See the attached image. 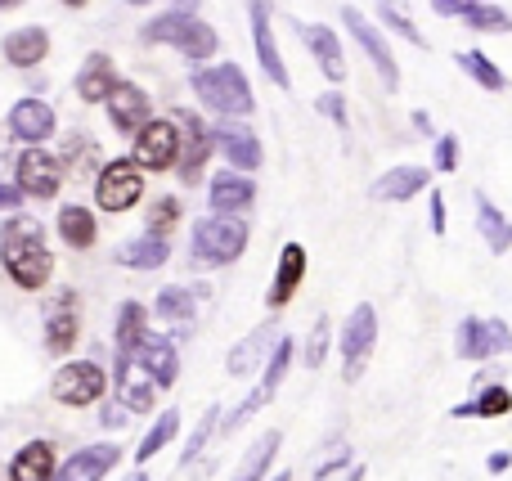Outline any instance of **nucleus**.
<instances>
[{
	"instance_id": "obj_3",
	"label": "nucleus",
	"mask_w": 512,
	"mask_h": 481,
	"mask_svg": "<svg viewBox=\"0 0 512 481\" xmlns=\"http://www.w3.org/2000/svg\"><path fill=\"white\" fill-rule=\"evenodd\" d=\"M140 41L144 45H171V50H180L189 63H207L216 50H221V36H216L212 23H203L198 14H180V9H167V14L149 18V23L140 27Z\"/></svg>"
},
{
	"instance_id": "obj_41",
	"label": "nucleus",
	"mask_w": 512,
	"mask_h": 481,
	"mask_svg": "<svg viewBox=\"0 0 512 481\" xmlns=\"http://www.w3.org/2000/svg\"><path fill=\"white\" fill-rule=\"evenodd\" d=\"M328 347H333V320H328V315H315V324H310V333H306V347H301V360H306V369L324 365Z\"/></svg>"
},
{
	"instance_id": "obj_8",
	"label": "nucleus",
	"mask_w": 512,
	"mask_h": 481,
	"mask_svg": "<svg viewBox=\"0 0 512 481\" xmlns=\"http://www.w3.org/2000/svg\"><path fill=\"white\" fill-rule=\"evenodd\" d=\"M104 392H108V374L95 360H68L50 378V396L59 405H68V410H86V405L104 401Z\"/></svg>"
},
{
	"instance_id": "obj_37",
	"label": "nucleus",
	"mask_w": 512,
	"mask_h": 481,
	"mask_svg": "<svg viewBox=\"0 0 512 481\" xmlns=\"http://www.w3.org/2000/svg\"><path fill=\"white\" fill-rule=\"evenodd\" d=\"M176 437H180V410H162L158 423H153V428L144 432V441L135 446V464H149V459L158 455V450H167Z\"/></svg>"
},
{
	"instance_id": "obj_45",
	"label": "nucleus",
	"mask_w": 512,
	"mask_h": 481,
	"mask_svg": "<svg viewBox=\"0 0 512 481\" xmlns=\"http://www.w3.org/2000/svg\"><path fill=\"white\" fill-rule=\"evenodd\" d=\"M432 158H436V171H459V135L454 131H445V135H436V149H432Z\"/></svg>"
},
{
	"instance_id": "obj_33",
	"label": "nucleus",
	"mask_w": 512,
	"mask_h": 481,
	"mask_svg": "<svg viewBox=\"0 0 512 481\" xmlns=\"http://www.w3.org/2000/svg\"><path fill=\"white\" fill-rule=\"evenodd\" d=\"M59 239L68 243V248H77V252L95 248V239H99L95 212H90V207H81V203H68L59 212Z\"/></svg>"
},
{
	"instance_id": "obj_44",
	"label": "nucleus",
	"mask_w": 512,
	"mask_h": 481,
	"mask_svg": "<svg viewBox=\"0 0 512 481\" xmlns=\"http://www.w3.org/2000/svg\"><path fill=\"white\" fill-rule=\"evenodd\" d=\"M346 464H351V446H346V441H333V446H328V455L319 459L315 473H310V477H315V481H333Z\"/></svg>"
},
{
	"instance_id": "obj_48",
	"label": "nucleus",
	"mask_w": 512,
	"mask_h": 481,
	"mask_svg": "<svg viewBox=\"0 0 512 481\" xmlns=\"http://www.w3.org/2000/svg\"><path fill=\"white\" fill-rule=\"evenodd\" d=\"M427 207H432V234H445V194L441 189L427 194Z\"/></svg>"
},
{
	"instance_id": "obj_56",
	"label": "nucleus",
	"mask_w": 512,
	"mask_h": 481,
	"mask_svg": "<svg viewBox=\"0 0 512 481\" xmlns=\"http://www.w3.org/2000/svg\"><path fill=\"white\" fill-rule=\"evenodd\" d=\"M126 481H149V473H131V477H126Z\"/></svg>"
},
{
	"instance_id": "obj_35",
	"label": "nucleus",
	"mask_w": 512,
	"mask_h": 481,
	"mask_svg": "<svg viewBox=\"0 0 512 481\" xmlns=\"http://www.w3.org/2000/svg\"><path fill=\"white\" fill-rule=\"evenodd\" d=\"M194 297L198 293H189V288H180V284H167L158 293V302H153V315H158V320H167V324H176L180 333L189 329V324H194Z\"/></svg>"
},
{
	"instance_id": "obj_28",
	"label": "nucleus",
	"mask_w": 512,
	"mask_h": 481,
	"mask_svg": "<svg viewBox=\"0 0 512 481\" xmlns=\"http://www.w3.org/2000/svg\"><path fill=\"white\" fill-rule=\"evenodd\" d=\"M0 50H5V59L14 63V68H36V63H45V54H50V27H41V23L14 27V32L0 41Z\"/></svg>"
},
{
	"instance_id": "obj_25",
	"label": "nucleus",
	"mask_w": 512,
	"mask_h": 481,
	"mask_svg": "<svg viewBox=\"0 0 512 481\" xmlns=\"http://www.w3.org/2000/svg\"><path fill=\"white\" fill-rule=\"evenodd\" d=\"M113 383H117V401H122L126 414H149L153 401H158V387H153L126 356L113 360Z\"/></svg>"
},
{
	"instance_id": "obj_53",
	"label": "nucleus",
	"mask_w": 512,
	"mask_h": 481,
	"mask_svg": "<svg viewBox=\"0 0 512 481\" xmlns=\"http://www.w3.org/2000/svg\"><path fill=\"white\" fill-rule=\"evenodd\" d=\"M364 473H369V468H360V464H355L351 473H346V481H364Z\"/></svg>"
},
{
	"instance_id": "obj_46",
	"label": "nucleus",
	"mask_w": 512,
	"mask_h": 481,
	"mask_svg": "<svg viewBox=\"0 0 512 481\" xmlns=\"http://www.w3.org/2000/svg\"><path fill=\"white\" fill-rule=\"evenodd\" d=\"M315 108L328 117V122H337V126H346V99H342V90H324V95L315 99Z\"/></svg>"
},
{
	"instance_id": "obj_27",
	"label": "nucleus",
	"mask_w": 512,
	"mask_h": 481,
	"mask_svg": "<svg viewBox=\"0 0 512 481\" xmlns=\"http://www.w3.org/2000/svg\"><path fill=\"white\" fill-rule=\"evenodd\" d=\"M117 68H113V59H108L104 50H95V54H86V63L77 68V99H86V104H104L108 95H113V86H117Z\"/></svg>"
},
{
	"instance_id": "obj_4",
	"label": "nucleus",
	"mask_w": 512,
	"mask_h": 481,
	"mask_svg": "<svg viewBox=\"0 0 512 481\" xmlns=\"http://www.w3.org/2000/svg\"><path fill=\"white\" fill-rule=\"evenodd\" d=\"M243 248H248V221H239V216H203V221H194L189 261L198 270L230 266V261L243 257Z\"/></svg>"
},
{
	"instance_id": "obj_17",
	"label": "nucleus",
	"mask_w": 512,
	"mask_h": 481,
	"mask_svg": "<svg viewBox=\"0 0 512 481\" xmlns=\"http://www.w3.org/2000/svg\"><path fill=\"white\" fill-rule=\"evenodd\" d=\"M207 203H212V216H243L256 203V180L230 167L216 171L207 180Z\"/></svg>"
},
{
	"instance_id": "obj_24",
	"label": "nucleus",
	"mask_w": 512,
	"mask_h": 481,
	"mask_svg": "<svg viewBox=\"0 0 512 481\" xmlns=\"http://www.w3.org/2000/svg\"><path fill=\"white\" fill-rule=\"evenodd\" d=\"M81 333V320H77V297L63 293L50 302V311H45V351L50 356H68L72 342H77Z\"/></svg>"
},
{
	"instance_id": "obj_18",
	"label": "nucleus",
	"mask_w": 512,
	"mask_h": 481,
	"mask_svg": "<svg viewBox=\"0 0 512 481\" xmlns=\"http://www.w3.org/2000/svg\"><path fill=\"white\" fill-rule=\"evenodd\" d=\"M108 104V117H113V126L122 135H140L144 126L153 122V104H149V95H144L140 86H135V81H117L113 86V95L104 99Z\"/></svg>"
},
{
	"instance_id": "obj_5",
	"label": "nucleus",
	"mask_w": 512,
	"mask_h": 481,
	"mask_svg": "<svg viewBox=\"0 0 512 481\" xmlns=\"http://www.w3.org/2000/svg\"><path fill=\"white\" fill-rule=\"evenodd\" d=\"M292 351H297V342L288 338V333H279V342H274V351H270V360H265V374H261V383L252 387L248 396H243V405L234 414H221V432L230 437L234 428H243V423L252 419L261 405H270L274 401V392L283 387V378H288V369H292Z\"/></svg>"
},
{
	"instance_id": "obj_36",
	"label": "nucleus",
	"mask_w": 512,
	"mask_h": 481,
	"mask_svg": "<svg viewBox=\"0 0 512 481\" xmlns=\"http://www.w3.org/2000/svg\"><path fill=\"white\" fill-rule=\"evenodd\" d=\"M279 446H283V432H265V437H256L252 450L243 455V464H239V473H234V481H265V473H270V464H274V455H279Z\"/></svg>"
},
{
	"instance_id": "obj_22",
	"label": "nucleus",
	"mask_w": 512,
	"mask_h": 481,
	"mask_svg": "<svg viewBox=\"0 0 512 481\" xmlns=\"http://www.w3.org/2000/svg\"><path fill=\"white\" fill-rule=\"evenodd\" d=\"M297 36L306 41V50L315 54L319 72H324L333 86H342L346 81V54H342V41H337V32L328 23H297Z\"/></svg>"
},
{
	"instance_id": "obj_13",
	"label": "nucleus",
	"mask_w": 512,
	"mask_h": 481,
	"mask_svg": "<svg viewBox=\"0 0 512 481\" xmlns=\"http://www.w3.org/2000/svg\"><path fill=\"white\" fill-rule=\"evenodd\" d=\"M342 23H346V32H351V41L360 45L364 54H369V63L378 68V77H382V86L387 90H396L400 86V63H396V54H391V45L382 41V32L369 23V18L360 14L355 5H342Z\"/></svg>"
},
{
	"instance_id": "obj_40",
	"label": "nucleus",
	"mask_w": 512,
	"mask_h": 481,
	"mask_svg": "<svg viewBox=\"0 0 512 481\" xmlns=\"http://www.w3.org/2000/svg\"><path fill=\"white\" fill-rule=\"evenodd\" d=\"M216 432H221V405H207L203 419H198V428H194V437H189V441H185V450H180V468L194 464V459L203 455V446L216 437Z\"/></svg>"
},
{
	"instance_id": "obj_47",
	"label": "nucleus",
	"mask_w": 512,
	"mask_h": 481,
	"mask_svg": "<svg viewBox=\"0 0 512 481\" xmlns=\"http://www.w3.org/2000/svg\"><path fill=\"white\" fill-rule=\"evenodd\" d=\"M477 5H486V0H432V9L441 18H468Z\"/></svg>"
},
{
	"instance_id": "obj_21",
	"label": "nucleus",
	"mask_w": 512,
	"mask_h": 481,
	"mask_svg": "<svg viewBox=\"0 0 512 481\" xmlns=\"http://www.w3.org/2000/svg\"><path fill=\"white\" fill-rule=\"evenodd\" d=\"M122 459V446L117 441H99V446H86L77 455H68V464L54 468V481H104Z\"/></svg>"
},
{
	"instance_id": "obj_20",
	"label": "nucleus",
	"mask_w": 512,
	"mask_h": 481,
	"mask_svg": "<svg viewBox=\"0 0 512 481\" xmlns=\"http://www.w3.org/2000/svg\"><path fill=\"white\" fill-rule=\"evenodd\" d=\"M9 135L23 140L27 149H41V144L54 135V108L45 104V99L23 95L14 108H9Z\"/></svg>"
},
{
	"instance_id": "obj_43",
	"label": "nucleus",
	"mask_w": 512,
	"mask_h": 481,
	"mask_svg": "<svg viewBox=\"0 0 512 481\" xmlns=\"http://www.w3.org/2000/svg\"><path fill=\"white\" fill-rule=\"evenodd\" d=\"M176 221H180V198L167 194V198H158V203L149 207V230H144V234H158V239H167V234L176 230Z\"/></svg>"
},
{
	"instance_id": "obj_12",
	"label": "nucleus",
	"mask_w": 512,
	"mask_h": 481,
	"mask_svg": "<svg viewBox=\"0 0 512 481\" xmlns=\"http://www.w3.org/2000/svg\"><path fill=\"white\" fill-rule=\"evenodd\" d=\"M131 162L140 171H171L180 162V131L171 117H153L140 135H135Z\"/></svg>"
},
{
	"instance_id": "obj_6",
	"label": "nucleus",
	"mask_w": 512,
	"mask_h": 481,
	"mask_svg": "<svg viewBox=\"0 0 512 481\" xmlns=\"http://www.w3.org/2000/svg\"><path fill=\"white\" fill-rule=\"evenodd\" d=\"M373 347H378V311L369 302H360L351 315L342 320V333H337V351H342V378L355 383L369 365Z\"/></svg>"
},
{
	"instance_id": "obj_58",
	"label": "nucleus",
	"mask_w": 512,
	"mask_h": 481,
	"mask_svg": "<svg viewBox=\"0 0 512 481\" xmlns=\"http://www.w3.org/2000/svg\"><path fill=\"white\" fill-rule=\"evenodd\" d=\"M126 5H153V0H126Z\"/></svg>"
},
{
	"instance_id": "obj_23",
	"label": "nucleus",
	"mask_w": 512,
	"mask_h": 481,
	"mask_svg": "<svg viewBox=\"0 0 512 481\" xmlns=\"http://www.w3.org/2000/svg\"><path fill=\"white\" fill-rule=\"evenodd\" d=\"M301 279H306V248L301 243H283L279 266H274V279H270V297H265L270 311H283L301 293Z\"/></svg>"
},
{
	"instance_id": "obj_49",
	"label": "nucleus",
	"mask_w": 512,
	"mask_h": 481,
	"mask_svg": "<svg viewBox=\"0 0 512 481\" xmlns=\"http://www.w3.org/2000/svg\"><path fill=\"white\" fill-rule=\"evenodd\" d=\"M18 207H23L18 185H5V180H0V212H18Z\"/></svg>"
},
{
	"instance_id": "obj_39",
	"label": "nucleus",
	"mask_w": 512,
	"mask_h": 481,
	"mask_svg": "<svg viewBox=\"0 0 512 481\" xmlns=\"http://www.w3.org/2000/svg\"><path fill=\"white\" fill-rule=\"evenodd\" d=\"M373 9H378V18H382V23H387L396 36H405L409 45H418V50H427V45H432V41H427V36H423V27H418L414 18H409L405 9L396 5V0H373Z\"/></svg>"
},
{
	"instance_id": "obj_10",
	"label": "nucleus",
	"mask_w": 512,
	"mask_h": 481,
	"mask_svg": "<svg viewBox=\"0 0 512 481\" xmlns=\"http://www.w3.org/2000/svg\"><path fill=\"white\" fill-rule=\"evenodd\" d=\"M144 198V171L131 158H117L99 171L95 180V207L99 212H131Z\"/></svg>"
},
{
	"instance_id": "obj_19",
	"label": "nucleus",
	"mask_w": 512,
	"mask_h": 481,
	"mask_svg": "<svg viewBox=\"0 0 512 481\" xmlns=\"http://www.w3.org/2000/svg\"><path fill=\"white\" fill-rule=\"evenodd\" d=\"M427 185H432V171L418 167V162H400V167L382 171V176L373 180L369 198L373 203H409V198H418Z\"/></svg>"
},
{
	"instance_id": "obj_50",
	"label": "nucleus",
	"mask_w": 512,
	"mask_h": 481,
	"mask_svg": "<svg viewBox=\"0 0 512 481\" xmlns=\"http://www.w3.org/2000/svg\"><path fill=\"white\" fill-rule=\"evenodd\" d=\"M99 423H104V428H122V423H126V410H122V405H104Z\"/></svg>"
},
{
	"instance_id": "obj_55",
	"label": "nucleus",
	"mask_w": 512,
	"mask_h": 481,
	"mask_svg": "<svg viewBox=\"0 0 512 481\" xmlns=\"http://www.w3.org/2000/svg\"><path fill=\"white\" fill-rule=\"evenodd\" d=\"M63 5H68V9H86V0H63Z\"/></svg>"
},
{
	"instance_id": "obj_34",
	"label": "nucleus",
	"mask_w": 512,
	"mask_h": 481,
	"mask_svg": "<svg viewBox=\"0 0 512 481\" xmlns=\"http://www.w3.org/2000/svg\"><path fill=\"white\" fill-rule=\"evenodd\" d=\"M144 333H149V306H140V302H122V306H117V333H113L117 356L131 360V351L140 347Z\"/></svg>"
},
{
	"instance_id": "obj_9",
	"label": "nucleus",
	"mask_w": 512,
	"mask_h": 481,
	"mask_svg": "<svg viewBox=\"0 0 512 481\" xmlns=\"http://www.w3.org/2000/svg\"><path fill=\"white\" fill-rule=\"evenodd\" d=\"M207 131H212V149L221 153L225 162H230V171H243V176H252V171L265 162L261 135H256L248 122H239V117H221V122L207 126Z\"/></svg>"
},
{
	"instance_id": "obj_1",
	"label": "nucleus",
	"mask_w": 512,
	"mask_h": 481,
	"mask_svg": "<svg viewBox=\"0 0 512 481\" xmlns=\"http://www.w3.org/2000/svg\"><path fill=\"white\" fill-rule=\"evenodd\" d=\"M0 266L14 279L23 293H41L54 275V257L45 248V230L32 216H9L5 230H0Z\"/></svg>"
},
{
	"instance_id": "obj_42",
	"label": "nucleus",
	"mask_w": 512,
	"mask_h": 481,
	"mask_svg": "<svg viewBox=\"0 0 512 481\" xmlns=\"http://www.w3.org/2000/svg\"><path fill=\"white\" fill-rule=\"evenodd\" d=\"M463 23H468L472 32H481V36H486V32H512V14H508V9H499V5H490V0L472 9Z\"/></svg>"
},
{
	"instance_id": "obj_2",
	"label": "nucleus",
	"mask_w": 512,
	"mask_h": 481,
	"mask_svg": "<svg viewBox=\"0 0 512 481\" xmlns=\"http://www.w3.org/2000/svg\"><path fill=\"white\" fill-rule=\"evenodd\" d=\"M189 86H194L198 104L212 108V113H221V117H239V122H248V117L256 113L252 81L239 63H198V68L189 72Z\"/></svg>"
},
{
	"instance_id": "obj_7",
	"label": "nucleus",
	"mask_w": 512,
	"mask_h": 481,
	"mask_svg": "<svg viewBox=\"0 0 512 481\" xmlns=\"http://www.w3.org/2000/svg\"><path fill=\"white\" fill-rule=\"evenodd\" d=\"M454 351H459V360H495V356H508L512 351V329L508 320H499V315H490V320H481V315H463V324L454 329Z\"/></svg>"
},
{
	"instance_id": "obj_26",
	"label": "nucleus",
	"mask_w": 512,
	"mask_h": 481,
	"mask_svg": "<svg viewBox=\"0 0 512 481\" xmlns=\"http://www.w3.org/2000/svg\"><path fill=\"white\" fill-rule=\"evenodd\" d=\"M274 342H279V329H274V324H261V329H252L243 342H234L230 356H225V369H230L234 378H248L252 369H261L265 360H270Z\"/></svg>"
},
{
	"instance_id": "obj_32",
	"label": "nucleus",
	"mask_w": 512,
	"mask_h": 481,
	"mask_svg": "<svg viewBox=\"0 0 512 481\" xmlns=\"http://www.w3.org/2000/svg\"><path fill=\"white\" fill-rule=\"evenodd\" d=\"M167 257H171V239H158V234H140V239L117 248V261L126 270H158L167 266Z\"/></svg>"
},
{
	"instance_id": "obj_52",
	"label": "nucleus",
	"mask_w": 512,
	"mask_h": 481,
	"mask_svg": "<svg viewBox=\"0 0 512 481\" xmlns=\"http://www.w3.org/2000/svg\"><path fill=\"white\" fill-rule=\"evenodd\" d=\"M180 14H198V0H176Z\"/></svg>"
},
{
	"instance_id": "obj_38",
	"label": "nucleus",
	"mask_w": 512,
	"mask_h": 481,
	"mask_svg": "<svg viewBox=\"0 0 512 481\" xmlns=\"http://www.w3.org/2000/svg\"><path fill=\"white\" fill-rule=\"evenodd\" d=\"M459 68L468 72V77L477 81L481 90H490V95H504V90H508V77L499 72V63L490 59V54H481V50H463V54H459Z\"/></svg>"
},
{
	"instance_id": "obj_16",
	"label": "nucleus",
	"mask_w": 512,
	"mask_h": 481,
	"mask_svg": "<svg viewBox=\"0 0 512 481\" xmlns=\"http://www.w3.org/2000/svg\"><path fill=\"white\" fill-rule=\"evenodd\" d=\"M14 185L23 198H54L63 185V158H54V153H45V149H23Z\"/></svg>"
},
{
	"instance_id": "obj_15",
	"label": "nucleus",
	"mask_w": 512,
	"mask_h": 481,
	"mask_svg": "<svg viewBox=\"0 0 512 481\" xmlns=\"http://www.w3.org/2000/svg\"><path fill=\"white\" fill-rule=\"evenodd\" d=\"M131 365L140 369L144 378H149L158 392H167V387H176L180 378V356H176V342L162 338V333H144L140 347L131 351Z\"/></svg>"
},
{
	"instance_id": "obj_14",
	"label": "nucleus",
	"mask_w": 512,
	"mask_h": 481,
	"mask_svg": "<svg viewBox=\"0 0 512 481\" xmlns=\"http://www.w3.org/2000/svg\"><path fill=\"white\" fill-rule=\"evenodd\" d=\"M176 131H180V180L185 185H194L198 176H203V167H207V158H212V131H207V122L198 113H189V108H176Z\"/></svg>"
},
{
	"instance_id": "obj_30",
	"label": "nucleus",
	"mask_w": 512,
	"mask_h": 481,
	"mask_svg": "<svg viewBox=\"0 0 512 481\" xmlns=\"http://www.w3.org/2000/svg\"><path fill=\"white\" fill-rule=\"evenodd\" d=\"M504 414H512V392L504 383H490V387H477L472 401L454 405L450 419H504Z\"/></svg>"
},
{
	"instance_id": "obj_51",
	"label": "nucleus",
	"mask_w": 512,
	"mask_h": 481,
	"mask_svg": "<svg viewBox=\"0 0 512 481\" xmlns=\"http://www.w3.org/2000/svg\"><path fill=\"white\" fill-rule=\"evenodd\" d=\"M486 468H490V473H508V468H512V455H508V450H495V455L486 459Z\"/></svg>"
},
{
	"instance_id": "obj_31",
	"label": "nucleus",
	"mask_w": 512,
	"mask_h": 481,
	"mask_svg": "<svg viewBox=\"0 0 512 481\" xmlns=\"http://www.w3.org/2000/svg\"><path fill=\"white\" fill-rule=\"evenodd\" d=\"M477 230H481V239H486V248L495 252V257H504V252L512 248V221L495 207V198L481 194V189H477Z\"/></svg>"
},
{
	"instance_id": "obj_54",
	"label": "nucleus",
	"mask_w": 512,
	"mask_h": 481,
	"mask_svg": "<svg viewBox=\"0 0 512 481\" xmlns=\"http://www.w3.org/2000/svg\"><path fill=\"white\" fill-rule=\"evenodd\" d=\"M18 5H23V0H0V9H18Z\"/></svg>"
},
{
	"instance_id": "obj_57",
	"label": "nucleus",
	"mask_w": 512,
	"mask_h": 481,
	"mask_svg": "<svg viewBox=\"0 0 512 481\" xmlns=\"http://www.w3.org/2000/svg\"><path fill=\"white\" fill-rule=\"evenodd\" d=\"M270 481H292V473H274Z\"/></svg>"
},
{
	"instance_id": "obj_11",
	"label": "nucleus",
	"mask_w": 512,
	"mask_h": 481,
	"mask_svg": "<svg viewBox=\"0 0 512 481\" xmlns=\"http://www.w3.org/2000/svg\"><path fill=\"white\" fill-rule=\"evenodd\" d=\"M248 23H252V50H256L261 72L279 90H288L292 77H288V63H283V54H279V41H274V0H248Z\"/></svg>"
},
{
	"instance_id": "obj_29",
	"label": "nucleus",
	"mask_w": 512,
	"mask_h": 481,
	"mask_svg": "<svg viewBox=\"0 0 512 481\" xmlns=\"http://www.w3.org/2000/svg\"><path fill=\"white\" fill-rule=\"evenodd\" d=\"M54 446L50 441H27L14 459H9V481H54Z\"/></svg>"
}]
</instances>
